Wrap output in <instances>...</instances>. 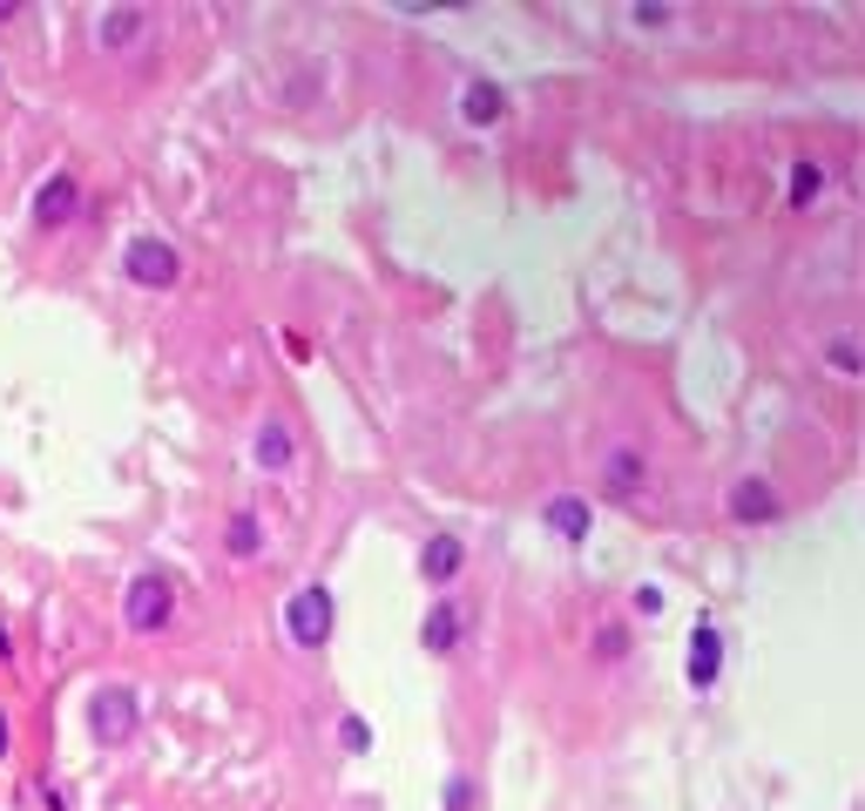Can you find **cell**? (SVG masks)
<instances>
[{
    "mask_svg": "<svg viewBox=\"0 0 865 811\" xmlns=\"http://www.w3.org/2000/svg\"><path fill=\"white\" fill-rule=\"evenodd\" d=\"M291 453H298L291 427H278V420H265V427H257V467H265V473H285V467H291Z\"/></svg>",
    "mask_w": 865,
    "mask_h": 811,
    "instance_id": "cell-11",
    "label": "cell"
},
{
    "mask_svg": "<svg viewBox=\"0 0 865 811\" xmlns=\"http://www.w3.org/2000/svg\"><path fill=\"white\" fill-rule=\"evenodd\" d=\"M717 670H724V635H717L710 622H697V629H689V683L710 690Z\"/></svg>",
    "mask_w": 865,
    "mask_h": 811,
    "instance_id": "cell-6",
    "label": "cell"
},
{
    "mask_svg": "<svg viewBox=\"0 0 865 811\" xmlns=\"http://www.w3.org/2000/svg\"><path fill=\"white\" fill-rule=\"evenodd\" d=\"M460 561H467L460 534H432V541L419 548V575H426V582H454V575H460Z\"/></svg>",
    "mask_w": 865,
    "mask_h": 811,
    "instance_id": "cell-8",
    "label": "cell"
},
{
    "mask_svg": "<svg viewBox=\"0 0 865 811\" xmlns=\"http://www.w3.org/2000/svg\"><path fill=\"white\" fill-rule=\"evenodd\" d=\"M0 751H8V717H0Z\"/></svg>",
    "mask_w": 865,
    "mask_h": 811,
    "instance_id": "cell-21",
    "label": "cell"
},
{
    "mask_svg": "<svg viewBox=\"0 0 865 811\" xmlns=\"http://www.w3.org/2000/svg\"><path fill=\"white\" fill-rule=\"evenodd\" d=\"M460 116H467L474 129L500 122V116H507V89H500V81H467V89H460Z\"/></svg>",
    "mask_w": 865,
    "mask_h": 811,
    "instance_id": "cell-9",
    "label": "cell"
},
{
    "mask_svg": "<svg viewBox=\"0 0 865 811\" xmlns=\"http://www.w3.org/2000/svg\"><path fill=\"white\" fill-rule=\"evenodd\" d=\"M122 271H129L142 291H169V284H177V271H183V258L169 251L162 237H136L129 251H122Z\"/></svg>",
    "mask_w": 865,
    "mask_h": 811,
    "instance_id": "cell-3",
    "label": "cell"
},
{
    "mask_svg": "<svg viewBox=\"0 0 865 811\" xmlns=\"http://www.w3.org/2000/svg\"><path fill=\"white\" fill-rule=\"evenodd\" d=\"M257 541H265V528H257V508H237V514L223 521V548L243 561V554H257Z\"/></svg>",
    "mask_w": 865,
    "mask_h": 811,
    "instance_id": "cell-14",
    "label": "cell"
},
{
    "mask_svg": "<svg viewBox=\"0 0 865 811\" xmlns=\"http://www.w3.org/2000/svg\"><path fill=\"white\" fill-rule=\"evenodd\" d=\"M331 615H338V609H331V589H318V582L285 602V629H291L298 649H325V642H331Z\"/></svg>",
    "mask_w": 865,
    "mask_h": 811,
    "instance_id": "cell-2",
    "label": "cell"
},
{
    "mask_svg": "<svg viewBox=\"0 0 865 811\" xmlns=\"http://www.w3.org/2000/svg\"><path fill=\"white\" fill-rule=\"evenodd\" d=\"M338 730H345V751H366V744H372V730H366V717H345Z\"/></svg>",
    "mask_w": 865,
    "mask_h": 811,
    "instance_id": "cell-18",
    "label": "cell"
},
{
    "mask_svg": "<svg viewBox=\"0 0 865 811\" xmlns=\"http://www.w3.org/2000/svg\"><path fill=\"white\" fill-rule=\"evenodd\" d=\"M636 609H643V615H656V609H663V589H649V582H643V589H636Z\"/></svg>",
    "mask_w": 865,
    "mask_h": 811,
    "instance_id": "cell-20",
    "label": "cell"
},
{
    "mask_svg": "<svg viewBox=\"0 0 865 811\" xmlns=\"http://www.w3.org/2000/svg\"><path fill=\"white\" fill-rule=\"evenodd\" d=\"M169 609H177V595H169V575H136L129 582V595H122V622L136 629V635H156V629H169Z\"/></svg>",
    "mask_w": 865,
    "mask_h": 811,
    "instance_id": "cell-1",
    "label": "cell"
},
{
    "mask_svg": "<svg viewBox=\"0 0 865 811\" xmlns=\"http://www.w3.org/2000/svg\"><path fill=\"white\" fill-rule=\"evenodd\" d=\"M825 197V170L818 162H798V177H792V203H818Z\"/></svg>",
    "mask_w": 865,
    "mask_h": 811,
    "instance_id": "cell-16",
    "label": "cell"
},
{
    "mask_svg": "<svg viewBox=\"0 0 865 811\" xmlns=\"http://www.w3.org/2000/svg\"><path fill=\"white\" fill-rule=\"evenodd\" d=\"M74 210H81V183H74V177H48V183L34 190V223H41V230L68 223Z\"/></svg>",
    "mask_w": 865,
    "mask_h": 811,
    "instance_id": "cell-5",
    "label": "cell"
},
{
    "mask_svg": "<svg viewBox=\"0 0 865 811\" xmlns=\"http://www.w3.org/2000/svg\"><path fill=\"white\" fill-rule=\"evenodd\" d=\"M825 359H832L838 372H858V339H832V346H825Z\"/></svg>",
    "mask_w": 865,
    "mask_h": 811,
    "instance_id": "cell-17",
    "label": "cell"
},
{
    "mask_svg": "<svg viewBox=\"0 0 865 811\" xmlns=\"http://www.w3.org/2000/svg\"><path fill=\"white\" fill-rule=\"evenodd\" d=\"M601 480H609V494H636V487H643V453H636V447H616L609 467H601Z\"/></svg>",
    "mask_w": 865,
    "mask_h": 811,
    "instance_id": "cell-13",
    "label": "cell"
},
{
    "mask_svg": "<svg viewBox=\"0 0 865 811\" xmlns=\"http://www.w3.org/2000/svg\"><path fill=\"white\" fill-rule=\"evenodd\" d=\"M460 622H467V615H460V609H447V602H440V609H426V629H419V642L432 649V657H447V649L460 642Z\"/></svg>",
    "mask_w": 865,
    "mask_h": 811,
    "instance_id": "cell-12",
    "label": "cell"
},
{
    "mask_svg": "<svg viewBox=\"0 0 865 811\" xmlns=\"http://www.w3.org/2000/svg\"><path fill=\"white\" fill-rule=\"evenodd\" d=\"M541 514H548V528H555L561 541H588V528H595V514H588V501H581V494H555Z\"/></svg>",
    "mask_w": 865,
    "mask_h": 811,
    "instance_id": "cell-10",
    "label": "cell"
},
{
    "mask_svg": "<svg viewBox=\"0 0 865 811\" xmlns=\"http://www.w3.org/2000/svg\"><path fill=\"white\" fill-rule=\"evenodd\" d=\"M136 34H142V8H109V14H102V28H96V41H102V48H129Z\"/></svg>",
    "mask_w": 865,
    "mask_h": 811,
    "instance_id": "cell-15",
    "label": "cell"
},
{
    "mask_svg": "<svg viewBox=\"0 0 865 811\" xmlns=\"http://www.w3.org/2000/svg\"><path fill=\"white\" fill-rule=\"evenodd\" d=\"M89 730L102 744H129L136 738V697L129 690H96L89 697Z\"/></svg>",
    "mask_w": 865,
    "mask_h": 811,
    "instance_id": "cell-4",
    "label": "cell"
},
{
    "mask_svg": "<svg viewBox=\"0 0 865 811\" xmlns=\"http://www.w3.org/2000/svg\"><path fill=\"white\" fill-rule=\"evenodd\" d=\"M447 811H474V778H454V791H447Z\"/></svg>",
    "mask_w": 865,
    "mask_h": 811,
    "instance_id": "cell-19",
    "label": "cell"
},
{
    "mask_svg": "<svg viewBox=\"0 0 865 811\" xmlns=\"http://www.w3.org/2000/svg\"><path fill=\"white\" fill-rule=\"evenodd\" d=\"M730 514L737 521H777V514H785V501H777V487H764V480H737L730 487Z\"/></svg>",
    "mask_w": 865,
    "mask_h": 811,
    "instance_id": "cell-7",
    "label": "cell"
}]
</instances>
